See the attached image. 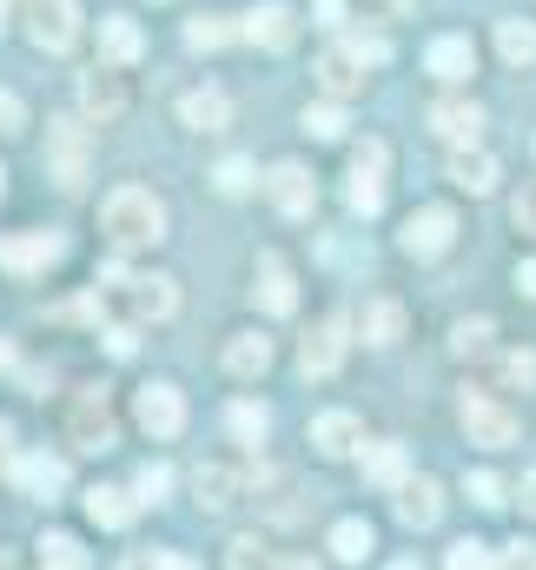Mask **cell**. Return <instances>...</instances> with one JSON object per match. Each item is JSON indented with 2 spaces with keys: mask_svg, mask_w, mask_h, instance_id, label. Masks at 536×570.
Instances as JSON below:
<instances>
[{
  "mask_svg": "<svg viewBox=\"0 0 536 570\" xmlns=\"http://www.w3.org/2000/svg\"><path fill=\"white\" fill-rule=\"evenodd\" d=\"M100 226H107V239H113L120 253H139V246H159V239H166V206H159L146 186H120V193H107Z\"/></svg>",
  "mask_w": 536,
  "mask_h": 570,
  "instance_id": "6da1fadb",
  "label": "cell"
},
{
  "mask_svg": "<svg viewBox=\"0 0 536 570\" xmlns=\"http://www.w3.org/2000/svg\"><path fill=\"white\" fill-rule=\"evenodd\" d=\"M457 425L470 444H484V451H504V444H517V412L497 399V392H464V405H457Z\"/></svg>",
  "mask_w": 536,
  "mask_h": 570,
  "instance_id": "7a4b0ae2",
  "label": "cell"
},
{
  "mask_svg": "<svg viewBox=\"0 0 536 570\" xmlns=\"http://www.w3.org/2000/svg\"><path fill=\"white\" fill-rule=\"evenodd\" d=\"M60 259H67V233H53V226H27V233L0 239V273H13V279H33Z\"/></svg>",
  "mask_w": 536,
  "mask_h": 570,
  "instance_id": "3957f363",
  "label": "cell"
},
{
  "mask_svg": "<svg viewBox=\"0 0 536 570\" xmlns=\"http://www.w3.org/2000/svg\"><path fill=\"white\" fill-rule=\"evenodd\" d=\"M27 40L40 53H67L80 40V0H27Z\"/></svg>",
  "mask_w": 536,
  "mask_h": 570,
  "instance_id": "277c9868",
  "label": "cell"
},
{
  "mask_svg": "<svg viewBox=\"0 0 536 570\" xmlns=\"http://www.w3.org/2000/svg\"><path fill=\"white\" fill-rule=\"evenodd\" d=\"M450 239H457V213L450 206H417L398 233V246L410 259H437V253H450Z\"/></svg>",
  "mask_w": 536,
  "mask_h": 570,
  "instance_id": "5b68a950",
  "label": "cell"
},
{
  "mask_svg": "<svg viewBox=\"0 0 536 570\" xmlns=\"http://www.w3.org/2000/svg\"><path fill=\"white\" fill-rule=\"evenodd\" d=\"M345 345H351V318H318L311 325V338H305V352H298V372L305 379H331L338 365H345Z\"/></svg>",
  "mask_w": 536,
  "mask_h": 570,
  "instance_id": "8992f818",
  "label": "cell"
},
{
  "mask_svg": "<svg viewBox=\"0 0 536 570\" xmlns=\"http://www.w3.org/2000/svg\"><path fill=\"white\" fill-rule=\"evenodd\" d=\"M87 153H93V146H87V127H80V120H53V127H47V166H53L60 186H80V179H87Z\"/></svg>",
  "mask_w": 536,
  "mask_h": 570,
  "instance_id": "52a82bcc",
  "label": "cell"
},
{
  "mask_svg": "<svg viewBox=\"0 0 536 570\" xmlns=\"http://www.w3.org/2000/svg\"><path fill=\"white\" fill-rule=\"evenodd\" d=\"M345 199H351V213H385V146L365 140L358 146V159H351V186H345Z\"/></svg>",
  "mask_w": 536,
  "mask_h": 570,
  "instance_id": "ba28073f",
  "label": "cell"
},
{
  "mask_svg": "<svg viewBox=\"0 0 536 570\" xmlns=\"http://www.w3.org/2000/svg\"><path fill=\"white\" fill-rule=\"evenodd\" d=\"M266 193H271V206H278L285 219H311V206H318V186H311V173H305L298 159H278V166H271Z\"/></svg>",
  "mask_w": 536,
  "mask_h": 570,
  "instance_id": "9c48e42d",
  "label": "cell"
},
{
  "mask_svg": "<svg viewBox=\"0 0 536 570\" xmlns=\"http://www.w3.org/2000/svg\"><path fill=\"white\" fill-rule=\"evenodd\" d=\"M127 312H133V325H159V318H172V312H179V279H166V273L127 279Z\"/></svg>",
  "mask_w": 536,
  "mask_h": 570,
  "instance_id": "30bf717a",
  "label": "cell"
},
{
  "mask_svg": "<svg viewBox=\"0 0 536 570\" xmlns=\"http://www.w3.org/2000/svg\"><path fill=\"white\" fill-rule=\"evenodd\" d=\"M318 87H325L331 100H351V94H365V60H358V47H351V40L318 53Z\"/></svg>",
  "mask_w": 536,
  "mask_h": 570,
  "instance_id": "8fae6325",
  "label": "cell"
},
{
  "mask_svg": "<svg viewBox=\"0 0 536 570\" xmlns=\"http://www.w3.org/2000/svg\"><path fill=\"white\" fill-rule=\"evenodd\" d=\"M80 107L107 127V120H120L127 114V80L113 73V67H93V73H80Z\"/></svg>",
  "mask_w": 536,
  "mask_h": 570,
  "instance_id": "7c38bea8",
  "label": "cell"
},
{
  "mask_svg": "<svg viewBox=\"0 0 536 570\" xmlns=\"http://www.w3.org/2000/svg\"><path fill=\"white\" fill-rule=\"evenodd\" d=\"M13 484H20L27 498L53 504V498L67 491V464H60V458H47V451H27V458H13Z\"/></svg>",
  "mask_w": 536,
  "mask_h": 570,
  "instance_id": "4fadbf2b",
  "label": "cell"
},
{
  "mask_svg": "<svg viewBox=\"0 0 536 570\" xmlns=\"http://www.w3.org/2000/svg\"><path fill=\"white\" fill-rule=\"evenodd\" d=\"M252 47H271V53H285L291 40H298V20H291V7L285 0H266V7H252L246 13V27H239Z\"/></svg>",
  "mask_w": 536,
  "mask_h": 570,
  "instance_id": "5bb4252c",
  "label": "cell"
},
{
  "mask_svg": "<svg viewBox=\"0 0 536 570\" xmlns=\"http://www.w3.org/2000/svg\"><path fill=\"white\" fill-rule=\"evenodd\" d=\"M424 67H430L437 80H450V87H457V80H470V73H477V47H470L464 33H437V40L424 47Z\"/></svg>",
  "mask_w": 536,
  "mask_h": 570,
  "instance_id": "9a60e30c",
  "label": "cell"
},
{
  "mask_svg": "<svg viewBox=\"0 0 536 570\" xmlns=\"http://www.w3.org/2000/svg\"><path fill=\"white\" fill-rule=\"evenodd\" d=\"M139 425L152 431V438H172V431L186 425V399H179V385H146V392H139Z\"/></svg>",
  "mask_w": 536,
  "mask_h": 570,
  "instance_id": "2e32d148",
  "label": "cell"
},
{
  "mask_svg": "<svg viewBox=\"0 0 536 570\" xmlns=\"http://www.w3.org/2000/svg\"><path fill=\"white\" fill-rule=\"evenodd\" d=\"M398 518L410 531H430L437 518H444V491H437V478H404L398 484Z\"/></svg>",
  "mask_w": 536,
  "mask_h": 570,
  "instance_id": "e0dca14e",
  "label": "cell"
},
{
  "mask_svg": "<svg viewBox=\"0 0 536 570\" xmlns=\"http://www.w3.org/2000/svg\"><path fill=\"white\" fill-rule=\"evenodd\" d=\"M67 438H73V451H107V444H113V425H107V399H100V392H87V399L73 405V419H67Z\"/></svg>",
  "mask_w": 536,
  "mask_h": 570,
  "instance_id": "ac0fdd59",
  "label": "cell"
},
{
  "mask_svg": "<svg viewBox=\"0 0 536 570\" xmlns=\"http://www.w3.org/2000/svg\"><path fill=\"white\" fill-rule=\"evenodd\" d=\"M311 444H318V458H351L365 444V425L351 412H318L311 419Z\"/></svg>",
  "mask_w": 536,
  "mask_h": 570,
  "instance_id": "d6986e66",
  "label": "cell"
},
{
  "mask_svg": "<svg viewBox=\"0 0 536 570\" xmlns=\"http://www.w3.org/2000/svg\"><path fill=\"white\" fill-rule=\"evenodd\" d=\"M430 134H444L450 146H470L484 134V107L477 100H437L430 107Z\"/></svg>",
  "mask_w": 536,
  "mask_h": 570,
  "instance_id": "ffe728a7",
  "label": "cell"
},
{
  "mask_svg": "<svg viewBox=\"0 0 536 570\" xmlns=\"http://www.w3.org/2000/svg\"><path fill=\"white\" fill-rule=\"evenodd\" d=\"M139 53H146L139 27L127 13H107V20H100V67H133Z\"/></svg>",
  "mask_w": 536,
  "mask_h": 570,
  "instance_id": "44dd1931",
  "label": "cell"
},
{
  "mask_svg": "<svg viewBox=\"0 0 536 570\" xmlns=\"http://www.w3.org/2000/svg\"><path fill=\"white\" fill-rule=\"evenodd\" d=\"M179 120H186L192 134H219V127L232 120V100H226L219 87H192V94L179 100Z\"/></svg>",
  "mask_w": 536,
  "mask_h": 570,
  "instance_id": "7402d4cb",
  "label": "cell"
},
{
  "mask_svg": "<svg viewBox=\"0 0 536 570\" xmlns=\"http://www.w3.org/2000/svg\"><path fill=\"white\" fill-rule=\"evenodd\" d=\"M450 179H457L464 193H477V199H484V193H497V179H504V173H497V159H490V153L457 146V153H450Z\"/></svg>",
  "mask_w": 536,
  "mask_h": 570,
  "instance_id": "603a6c76",
  "label": "cell"
},
{
  "mask_svg": "<svg viewBox=\"0 0 536 570\" xmlns=\"http://www.w3.org/2000/svg\"><path fill=\"white\" fill-rule=\"evenodd\" d=\"M192 491H199V511H212V518H226V511L239 504V471H226V464H199V478H192Z\"/></svg>",
  "mask_w": 536,
  "mask_h": 570,
  "instance_id": "cb8c5ba5",
  "label": "cell"
},
{
  "mask_svg": "<svg viewBox=\"0 0 536 570\" xmlns=\"http://www.w3.org/2000/svg\"><path fill=\"white\" fill-rule=\"evenodd\" d=\"M252 279H259V298H266V312H278V318H285V312L298 305V292H291V266H285L278 253H259V273H252Z\"/></svg>",
  "mask_w": 536,
  "mask_h": 570,
  "instance_id": "d4e9b609",
  "label": "cell"
},
{
  "mask_svg": "<svg viewBox=\"0 0 536 570\" xmlns=\"http://www.w3.org/2000/svg\"><path fill=\"white\" fill-rule=\"evenodd\" d=\"M404 478H410V458H404V444H371L365 451V484H378V491H398Z\"/></svg>",
  "mask_w": 536,
  "mask_h": 570,
  "instance_id": "484cf974",
  "label": "cell"
},
{
  "mask_svg": "<svg viewBox=\"0 0 536 570\" xmlns=\"http://www.w3.org/2000/svg\"><path fill=\"white\" fill-rule=\"evenodd\" d=\"M358 332H365V345H398L404 338V305L398 298H371L365 318H358Z\"/></svg>",
  "mask_w": 536,
  "mask_h": 570,
  "instance_id": "4316f807",
  "label": "cell"
},
{
  "mask_svg": "<svg viewBox=\"0 0 536 570\" xmlns=\"http://www.w3.org/2000/svg\"><path fill=\"white\" fill-rule=\"evenodd\" d=\"M87 518H93L100 531H127V524H133V498L113 491V484H93V491H87Z\"/></svg>",
  "mask_w": 536,
  "mask_h": 570,
  "instance_id": "83f0119b",
  "label": "cell"
},
{
  "mask_svg": "<svg viewBox=\"0 0 536 570\" xmlns=\"http://www.w3.org/2000/svg\"><path fill=\"white\" fill-rule=\"evenodd\" d=\"M271 365V338H259V332H239L232 345H226V372L232 379H259Z\"/></svg>",
  "mask_w": 536,
  "mask_h": 570,
  "instance_id": "f1b7e54d",
  "label": "cell"
},
{
  "mask_svg": "<svg viewBox=\"0 0 536 570\" xmlns=\"http://www.w3.org/2000/svg\"><path fill=\"white\" fill-rule=\"evenodd\" d=\"M331 551H338V564H365L378 551V538H371L365 518H345V524H331Z\"/></svg>",
  "mask_w": 536,
  "mask_h": 570,
  "instance_id": "f546056e",
  "label": "cell"
},
{
  "mask_svg": "<svg viewBox=\"0 0 536 570\" xmlns=\"http://www.w3.org/2000/svg\"><path fill=\"white\" fill-rule=\"evenodd\" d=\"M497 53H504L510 67H530L536 60V27L530 20H497Z\"/></svg>",
  "mask_w": 536,
  "mask_h": 570,
  "instance_id": "4dcf8cb0",
  "label": "cell"
},
{
  "mask_svg": "<svg viewBox=\"0 0 536 570\" xmlns=\"http://www.w3.org/2000/svg\"><path fill=\"white\" fill-rule=\"evenodd\" d=\"M490 338H497L490 318H464V325L450 332V352H457V358H490Z\"/></svg>",
  "mask_w": 536,
  "mask_h": 570,
  "instance_id": "1f68e13d",
  "label": "cell"
},
{
  "mask_svg": "<svg viewBox=\"0 0 536 570\" xmlns=\"http://www.w3.org/2000/svg\"><path fill=\"white\" fill-rule=\"evenodd\" d=\"M40 564L47 570H87V551H80V538L47 531V538H40Z\"/></svg>",
  "mask_w": 536,
  "mask_h": 570,
  "instance_id": "d6a6232c",
  "label": "cell"
},
{
  "mask_svg": "<svg viewBox=\"0 0 536 570\" xmlns=\"http://www.w3.org/2000/svg\"><path fill=\"white\" fill-rule=\"evenodd\" d=\"M497 385L530 392V385H536V352H504V358H497Z\"/></svg>",
  "mask_w": 536,
  "mask_h": 570,
  "instance_id": "836d02e7",
  "label": "cell"
},
{
  "mask_svg": "<svg viewBox=\"0 0 536 570\" xmlns=\"http://www.w3.org/2000/svg\"><path fill=\"white\" fill-rule=\"evenodd\" d=\"M311 140H345V107L331 100V107H305V120H298Z\"/></svg>",
  "mask_w": 536,
  "mask_h": 570,
  "instance_id": "e575fe53",
  "label": "cell"
},
{
  "mask_svg": "<svg viewBox=\"0 0 536 570\" xmlns=\"http://www.w3.org/2000/svg\"><path fill=\"white\" fill-rule=\"evenodd\" d=\"M226 425L239 431V438H252V444H259V438L271 431V412H266V405H252V399H239V405L226 412Z\"/></svg>",
  "mask_w": 536,
  "mask_h": 570,
  "instance_id": "d590c367",
  "label": "cell"
},
{
  "mask_svg": "<svg viewBox=\"0 0 536 570\" xmlns=\"http://www.w3.org/2000/svg\"><path fill=\"white\" fill-rule=\"evenodd\" d=\"M166 491H172V471L166 464H146L133 478V504H166Z\"/></svg>",
  "mask_w": 536,
  "mask_h": 570,
  "instance_id": "8d00e7d4",
  "label": "cell"
},
{
  "mask_svg": "<svg viewBox=\"0 0 536 570\" xmlns=\"http://www.w3.org/2000/svg\"><path fill=\"white\" fill-rule=\"evenodd\" d=\"M232 33H239L232 20H192V27H186V47H199V53H212V47H226Z\"/></svg>",
  "mask_w": 536,
  "mask_h": 570,
  "instance_id": "74e56055",
  "label": "cell"
},
{
  "mask_svg": "<svg viewBox=\"0 0 536 570\" xmlns=\"http://www.w3.org/2000/svg\"><path fill=\"white\" fill-rule=\"evenodd\" d=\"M450 570H497V551L477 544V538H464V544H450Z\"/></svg>",
  "mask_w": 536,
  "mask_h": 570,
  "instance_id": "f35d334b",
  "label": "cell"
},
{
  "mask_svg": "<svg viewBox=\"0 0 536 570\" xmlns=\"http://www.w3.org/2000/svg\"><path fill=\"white\" fill-rule=\"evenodd\" d=\"M470 498H477L484 511H504V504H510V498H504V478H497V471H470Z\"/></svg>",
  "mask_w": 536,
  "mask_h": 570,
  "instance_id": "ab89813d",
  "label": "cell"
},
{
  "mask_svg": "<svg viewBox=\"0 0 536 570\" xmlns=\"http://www.w3.org/2000/svg\"><path fill=\"white\" fill-rule=\"evenodd\" d=\"M510 219H517V233H530V239H536V179L510 199Z\"/></svg>",
  "mask_w": 536,
  "mask_h": 570,
  "instance_id": "60d3db41",
  "label": "cell"
},
{
  "mask_svg": "<svg viewBox=\"0 0 536 570\" xmlns=\"http://www.w3.org/2000/svg\"><path fill=\"white\" fill-rule=\"evenodd\" d=\"M0 134H27V107H20V94H7V87H0Z\"/></svg>",
  "mask_w": 536,
  "mask_h": 570,
  "instance_id": "b9f144b4",
  "label": "cell"
},
{
  "mask_svg": "<svg viewBox=\"0 0 536 570\" xmlns=\"http://www.w3.org/2000/svg\"><path fill=\"white\" fill-rule=\"evenodd\" d=\"M127 570H199L192 558H179V551H146V558H133Z\"/></svg>",
  "mask_w": 536,
  "mask_h": 570,
  "instance_id": "7bdbcfd3",
  "label": "cell"
},
{
  "mask_svg": "<svg viewBox=\"0 0 536 570\" xmlns=\"http://www.w3.org/2000/svg\"><path fill=\"white\" fill-rule=\"evenodd\" d=\"M497 570H536V544H524V538L504 544V551H497Z\"/></svg>",
  "mask_w": 536,
  "mask_h": 570,
  "instance_id": "ee69618b",
  "label": "cell"
},
{
  "mask_svg": "<svg viewBox=\"0 0 536 570\" xmlns=\"http://www.w3.org/2000/svg\"><path fill=\"white\" fill-rule=\"evenodd\" d=\"M226 564H232V570H266V551H259V538H239Z\"/></svg>",
  "mask_w": 536,
  "mask_h": 570,
  "instance_id": "f6af8a7d",
  "label": "cell"
},
{
  "mask_svg": "<svg viewBox=\"0 0 536 570\" xmlns=\"http://www.w3.org/2000/svg\"><path fill=\"white\" fill-rule=\"evenodd\" d=\"M219 186H226V193H246V186H252V159H226V166H219Z\"/></svg>",
  "mask_w": 536,
  "mask_h": 570,
  "instance_id": "bcb514c9",
  "label": "cell"
},
{
  "mask_svg": "<svg viewBox=\"0 0 536 570\" xmlns=\"http://www.w3.org/2000/svg\"><path fill=\"white\" fill-rule=\"evenodd\" d=\"M107 345H113V352L127 358V352H133V325H113V332H107Z\"/></svg>",
  "mask_w": 536,
  "mask_h": 570,
  "instance_id": "7dc6e473",
  "label": "cell"
},
{
  "mask_svg": "<svg viewBox=\"0 0 536 570\" xmlns=\"http://www.w3.org/2000/svg\"><path fill=\"white\" fill-rule=\"evenodd\" d=\"M318 20H325V27H338V20H345V0H318Z\"/></svg>",
  "mask_w": 536,
  "mask_h": 570,
  "instance_id": "c3c4849f",
  "label": "cell"
},
{
  "mask_svg": "<svg viewBox=\"0 0 536 570\" xmlns=\"http://www.w3.org/2000/svg\"><path fill=\"white\" fill-rule=\"evenodd\" d=\"M517 285H524V298H536V259H524V266H517Z\"/></svg>",
  "mask_w": 536,
  "mask_h": 570,
  "instance_id": "681fc988",
  "label": "cell"
},
{
  "mask_svg": "<svg viewBox=\"0 0 536 570\" xmlns=\"http://www.w3.org/2000/svg\"><path fill=\"white\" fill-rule=\"evenodd\" d=\"M524 511H536V471L524 478Z\"/></svg>",
  "mask_w": 536,
  "mask_h": 570,
  "instance_id": "f907efd6",
  "label": "cell"
},
{
  "mask_svg": "<svg viewBox=\"0 0 536 570\" xmlns=\"http://www.w3.org/2000/svg\"><path fill=\"white\" fill-rule=\"evenodd\" d=\"M7 365H13V345H7V338H0V372H7Z\"/></svg>",
  "mask_w": 536,
  "mask_h": 570,
  "instance_id": "816d5d0a",
  "label": "cell"
},
{
  "mask_svg": "<svg viewBox=\"0 0 536 570\" xmlns=\"http://www.w3.org/2000/svg\"><path fill=\"white\" fill-rule=\"evenodd\" d=\"M278 570H311V564H305V558H285V564H278Z\"/></svg>",
  "mask_w": 536,
  "mask_h": 570,
  "instance_id": "f5cc1de1",
  "label": "cell"
},
{
  "mask_svg": "<svg viewBox=\"0 0 536 570\" xmlns=\"http://www.w3.org/2000/svg\"><path fill=\"white\" fill-rule=\"evenodd\" d=\"M371 7H391V13H398V7H404V0H371Z\"/></svg>",
  "mask_w": 536,
  "mask_h": 570,
  "instance_id": "db71d44e",
  "label": "cell"
},
{
  "mask_svg": "<svg viewBox=\"0 0 536 570\" xmlns=\"http://www.w3.org/2000/svg\"><path fill=\"white\" fill-rule=\"evenodd\" d=\"M7 438H13V431H7V419H0V451H7Z\"/></svg>",
  "mask_w": 536,
  "mask_h": 570,
  "instance_id": "11a10c76",
  "label": "cell"
},
{
  "mask_svg": "<svg viewBox=\"0 0 536 570\" xmlns=\"http://www.w3.org/2000/svg\"><path fill=\"white\" fill-rule=\"evenodd\" d=\"M391 570H417V564H391Z\"/></svg>",
  "mask_w": 536,
  "mask_h": 570,
  "instance_id": "9f6ffc18",
  "label": "cell"
},
{
  "mask_svg": "<svg viewBox=\"0 0 536 570\" xmlns=\"http://www.w3.org/2000/svg\"><path fill=\"white\" fill-rule=\"evenodd\" d=\"M0 193H7V173H0Z\"/></svg>",
  "mask_w": 536,
  "mask_h": 570,
  "instance_id": "6f0895ef",
  "label": "cell"
},
{
  "mask_svg": "<svg viewBox=\"0 0 536 570\" xmlns=\"http://www.w3.org/2000/svg\"><path fill=\"white\" fill-rule=\"evenodd\" d=\"M0 20H7V13H0Z\"/></svg>",
  "mask_w": 536,
  "mask_h": 570,
  "instance_id": "680465c9",
  "label": "cell"
}]
</instances>
